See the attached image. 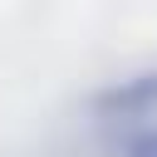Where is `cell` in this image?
Returning a JSON list of instances; mask_svg holds the SVG:
<instances>
[{"label":"cell","mask_w":157,"mask_h":157,"mask_svg":"<svg viewBox=\"0 0 157 157\" xmlns=\"http://www.w3.org/2000/svg\"><path fill=\"white\" fill-rule=\"evenodd\" d=\"M157 108V74H132L123 83H113L108 93H98V113L108 118H142Z\"/></svg>","instance_id":"1"},{"label":"cell","mask_w":157,"mask_h":157,"mask_svg":"<svg viewBox=\"0 0 157 157\" xmlns=\"http://www.w3.org/2000/svg\"><path fill=\"white\" fill-rule=\"evenodd\" d=\"M123 157H157V128L137 132V137L128 142V152H123Z\"/></svg>","instance_id":"2"}]
</instances>
